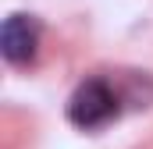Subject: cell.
Masks as SVG:
<instances>
[{
  "label": "cell",
  "mask_w": 153,
  "mask_h": 149,
  "mask_svg": "<svg viewBox=\"0 0 153 149\" xmlns=\"http://www.w3.org/2000/svg\"><path fill=\"white\" fill-rule=\"evenodd\" d=\"M114 114H117V96H114V89L103 78L82 82L75 89V96H71V103H68V117L78 128H100Z\"/></svg>",
  "instance_id": "cell-1"
},
{
  "label": "cell",
  "mask_w": 153,
  "mask_h": 149,
  "mask_svg": "<svg viewBox=\"0 0 153 149\" xmlns=\"http://www.w3.org/2000/svg\"><path fill=\"white\" fill-rule=\"evenodd\" d=\"M36 46H39L36 18L14 14V18L4 21V29H0V53H4L11 64H29V60L36 57Z\"/></svg>",
  "instance_id": "cell-2"
}]
</instances>
